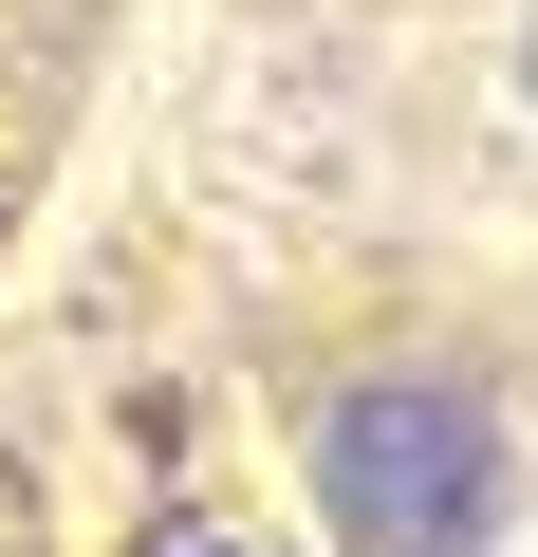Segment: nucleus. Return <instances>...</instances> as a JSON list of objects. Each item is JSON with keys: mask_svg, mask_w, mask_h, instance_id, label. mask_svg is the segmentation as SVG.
<instances>
[{"mask_svg": "<svg viewBox=\"0 0 538 557\" xmlns=\"http://www.w3.org/2000/svg\"><path fill=\"white\" fill-rule=\"evenodd\" d=\"M298 483L335 557H483L501 539V409L464 372H335L298 409Z\"/></svg>", "mask_w": 538, "mask_h": 557, "instance_id": "f257e3e1", "label": "nucleus"}, {"mask_svg": "<svg viewBox=\"0 0 538 557\" xmlns=\"http://www.w3.org/2000/svg\"><path fill=\"white\" fill-rule=\"evenodd\" d=\"M130 557H260V539H204V520H167V539H130Z\"/></svg>", "mask_w": 538, "mask_h": 557, "instance_id": "f03ea898", "label": "nucleus"}]
</instances>
